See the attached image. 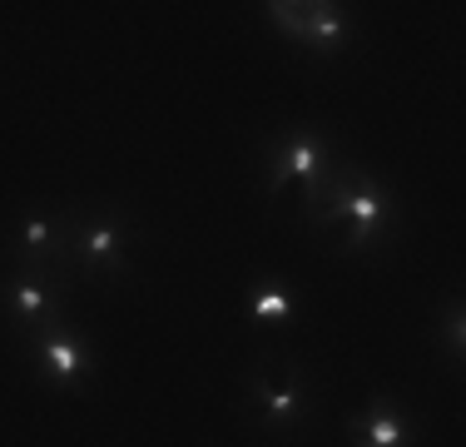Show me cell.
Here are the masks:
<instances>
[{"mask_svg":"<svg viewBox=\"0 0 466 447\" xmlns=\"http://www.w3.org/2000/svg\"><path fill=\"white\" fill-rule=\"evenodd\" d=\"M348 214H352L357 224H372V219L382 214V204L372 199V194H357V199H348Z\"/></svg>","mask_w":466,"mask_h":447,"instance_id":"6da1fadb","label":"cell"},{"mask_svg":"<svg viewBox=\"0 0 466 447\" xmlns=\"http://www.w3.org/2000/svg\"><path fill=\"white\" fill-rule=\"evenodd\" d=\"M372 442H377V447H402V428L392 423V417H377V428H372Z\"/></svg>","mask_w":466,"mask_h":447,"instance_id":"7a4b0ae2","label":"cell"},{"mask_svg":"<svg viewBox=\"0 0 466 447\" xmlns=\"http://www.w3.org/2000/svg\"><path fill=\"white\" fill-rule=\"evenodd\" d=\"M50 363H55V373H75V368H80V353H75L70 343H55V348H50Z\"/></svg>","mask_w":466,"mask_h":447,"instance_id":"3957f363","label":"cell"},{"mask_svg":"<svg viewBox=\"0 0 466 447\" xmlns=\"http://www.w3.org/2000/svg\"><path fill=\"white\" fill-rule=\"evenodd\" d=\"M258 313H263V318H283V313H288V298L278 293V288H263V298H258Z\"/></svg>","mask_w":466,"mask_h":447,"instance_id":"277c9868","label":"cell"},{"mask_svg":"<svg viewBox=\"0 0 466 447\" xmlns=\"http://www.w3.org/2000/svg\"><path fill=\"white\" fill-rule=\"evenodd\" d=\"M313 164H318V149H313V144H298V155H293V174L307 179V174H313Z\"/></svg>","mask_w":466,"mask_h":447,"instance_id":"5b68a950","label":"cell"},{"mask_svg":"<svg viewBox=\"0 0 466 447\" xmlns=\"http://www.w3.org/2000/svg\"><path fill=\"white\" fill-rule=\"evenodd\" d=\"M89 254H95V258H105V254H114V229H100L95 238H89Z\"/></svg>","mask_w":466,"mask_h":447,"instance_id":"8992f818","label":"cell"},{"mask_svg":"<svg viewBox=\"0 0 466 447\" xmlns=\"http://www.w3.org/2000/svg\"><path fill=\"white\" fill-rule=\"evenodd\" d=\"M20 304H25L30 313H35V308H45V293H40L35 283H20Z\"/></svg>","mask_w":466,"mask_h":447,"instance_id":"52a82bcc","label":"cell"},{"mask_svg":"<svg viewBox=\"0 0 466 447\" xmlns=\"http://www.w3.org/2000/svg\"><path fill=\"white\" fill-rule=\"evenodd\" d=\"M268 407H273V412H288L293 398H288V393H268Z\"/></svg>","mask_w":466,"mask_h":447,"instance_id":"ba28073f","label":"cell"},{"mask_svg":"<svg viewBox=\"0 0 466 447\" xmlns=\"http://www.w3.org/2000/svg\"><path fill=\"white\" fill-rule=\"evenodd\" d=\"M313 30H318V35H337V20H332V15H323V20H318Z\"/></svg>","mask_w":466,"mask_h":447,"instance_id":"9c48e42d","label":"cell"}]
</instances>
